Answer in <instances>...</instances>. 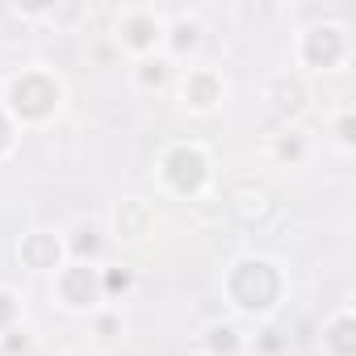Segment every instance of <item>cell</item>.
<instances>
[{"instance_id": "1", "label": "cell", "mask_w": 356, "mask_h": 356, "mask_svg": "<svg viewBox=\"0 0 356 356\" xmlns=\"http://www.w3.org/2000/svg\"><path fill=\"white\" fill-rule=\"evenodd\" d=\"M59 105V88L51 80H38V76H26V80H13V109L26 113V118H42Z\"/></svg>"}, {"instance_id": "4", "label": "cell", "mask_w": 356, "mask_h": 356, "mask_svg": "<svg viewBox=\"0 0 356 356\" xmlns=\"http://www.w3.org/2000/svg\"><path fill=\"white\" fill-rule=\"evenodd\" d=\"M185 97H193V105H197V109H210V105L218 101V92H214V84H210V76H193V80H185Z\"/></svg>"}, {"instance_id": "2", "label": "cell", "mask_w": 356, "mask_h": 356, "mask_svg": "<svg viewBox=\"0 0 356 356\" xmlns=\"http://www.w3.org/2000/svg\"><path fill=\"white\" fill-rule=\"evenodd\" d=\"M97 293V285H92V273L88 268H72L67 273V281H63V298H67V306H88V298Z\"/></svg>"}, {"instance_id": "7", "label": "cell", "mask_w": 356, "mask_h": 356, "mask_svg": "<svg viewBox=\"0 0 356 356\" xmlns=\"http://www.w3.org/2000/svg\"><path fill=\"white\" fill-rule=\"evenodd\" d=\"M9 318H13V298L0 293V323H9Z\"/></svg>"}, {"instance_id": "5", "label": "cell", "mask_w": 356, "mask_h": 356, "mask_svg": "<svg viewBox=\"0 0 356 356\" xmlns=\"http://www.w3.org/2000/svg\"><path fill=\"white\" fill-rule=\"evenodd\" d=\"M210 343H214V348H227V352H231V348H235L239 339H235V331H231V327H214V331H210Z\"/></svg>"}, {"instance_id": "6", "label": "cell", "mask_w": 356, "mask_h": 356, "mask_svg": "<svg viewBox=\"0 0 356 356\" xmlns=\"http://www.w3.org/2000/svg\"><path fill=\"white\" fill-rule=\"evenodd\" d=\"M143 84H155V88L163 84V63L159 59L155 63H143Z\"/></svg>"}, {"instance_id": "8", "label": "cell", "mask_w": 356, "mask_h": 356, "mask_svg": "<svg viewBox=\"0 0 356 356\" xmlns=\"http://www.w3.org/2000/svg\"><path fill=\"white\" fill-rule=\"evenodd\" d=\"M126 285H130V277H126V273H122V277H118V273L109 277V289H126Z\"/></svg>"}, {"instance_id": "3", "label": "cell", "mask_w": 356, "mask_h": 356, "mask_svg": "<svg viewBox=\"0 0 356 356\" xmlns=\"http://www.w3.org/2000/svg\"><path fill=\"white\" fill-rule=\"evenodd\" d=\"M26 260L34 264V268H51L55 264V256H59V243L51 239V235H34V239H26Z\"/></svg>"}]
</instances>
